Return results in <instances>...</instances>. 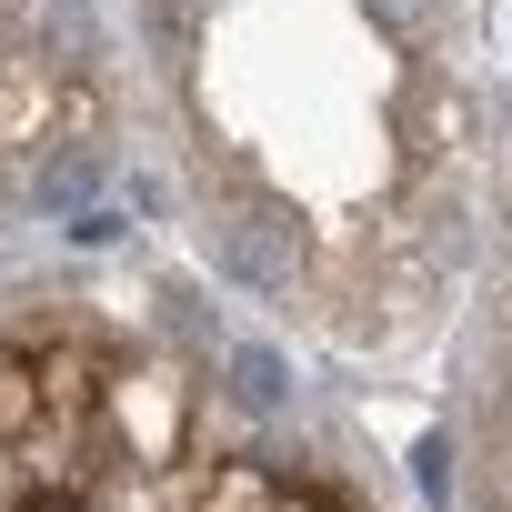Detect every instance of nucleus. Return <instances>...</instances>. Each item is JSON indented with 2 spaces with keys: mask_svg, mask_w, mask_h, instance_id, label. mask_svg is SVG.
Instances as JSON below:
<instances>
[{
  "mask_svg": "<svg viewBox=\"0 0 512 512\" xmlns=\"http://www.w3.org/2000/svg\"><path fill=\"white\" fill-rule=\"evenodd\" d=\"M412 482H422V502H452V432L412 442Z\"/></svg>",
  "mask_w": 512,
  "mask_h": 512,
  "instance_id": "4",
  "label": "nucleus"
},
{
  "mask_svg": "<svg viewBox=\"0 0 512 512\" xmlns=\"http://www.w3.org/2000/svg\"><path fill=\"white\" fill-rule=\"evenodd\" d=\"M101 171H111L101 151H51V161H41V181H31V201L71 221V211H91V191H101Z\"/></svg>",
  "mask_w": 512,
  "mask_h": 512,
  "instance_id": "2",
  "label": "nucleus"
},
{
  "mask_svg": "<svg viewBox=\"0 0 512 512\" xmlns=\"http://www.w3.org/2000/svg\"><path fill=\"white\" fill-rule=\"evenodd\" d=\"M372 21H382L392 41H422V31L442 21V0H372Z\"/></svg>",
  "mask_w": 512,
  "mask_h": 512,
  "instance_id": "5",
  "label": "nucleus"
},
{
  "mask_svg": "<svg viewBox=\"0 0 512 512\" xmlns=\"http://www.w3.org/2000/svg\"><path fill=\"white\" fill-rule=\"evenodd\" d=\"M211 272L241 292H292V221L282 211H231L211 221Z\"/></svg>",
  "mask_w": 512,
  "mask_h": 512,
  "instance_id": "1",
  "label": "nucleus"
},
{
  "mask_svg": "<svg viewBox=\"0 0 512 512\" xmlns=\"http://www.w3.org/2000/svg\"><path fill=\"white\" fill-rule=\"evenodd\" d=\"M231 392H241L251 412H292V362H282L272 342H231Z\"/></svg>",
  "mask_w": 512,
  "mask_h": 512,
  "instance_id": "3",
  "label": "nucleus"
}]
</instances>
